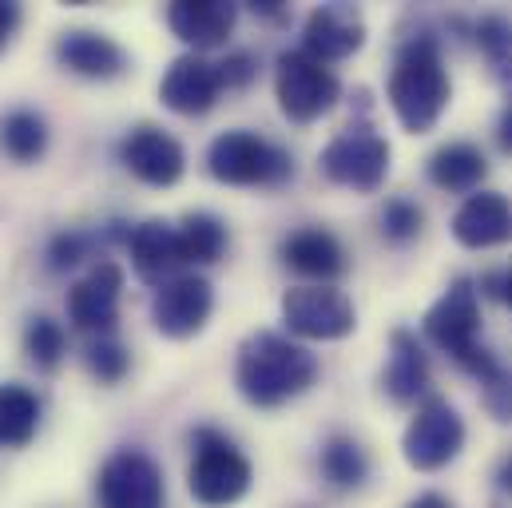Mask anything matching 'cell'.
<instances>
[{
  "mask_svg": "<svg viewBox=\"0 0 512 508\" xmlns=\"http://www.w3.org/2000/svg\"><path fill=\"white\" fill-rule=\"evenodd\" d=\"M322 175L338 187L378 191L389 175V143L370 124L342 127L322 151Z\"/></svg>",
  "mask_w": 512,
  "mask_h": 508,
  "instance_id": "52a82bcc",
  "label": "cell"
},
{
  "mask_svg": "<svg viewBox=\"0 0 512 508\" xmlns=\"http://www.w3.org/2000/svg\"><path fill=\"white\" fill-rule=\"evenodd\" d=\"M215 68H219L223 88H247L258 72V64H255V56H251V52H231V56H227V60H219Z\"/></svg>",
  "mask_w": 512,
  "mask_h": 508,
  "instance_id": "d6a6232c",
  "label": "cell"
},
{
  "mask_svg": "<svg viewBox=\"0 0 512 508\" xmlns=\"http://www.w3.org/2000/svg\"><path fill=\"white\" fill-rule=\"evenodd\" d=\"M56 60L84 76V80H116L124 68H128V56L124 48L104 36V32H92V28H72L56 40Z\"/></svg>",
  "mask_w": 512,
  "mask_h": 508,
  "instance_id": "d6986e66",
  "label": "cell"
},
{
  "mask_svg": "<svg viewBox=\"0 0 512 508\" xmlns=\"http://www.w3.org/2000/svg\"><path fill=\"white\" fill-rule=\"evenodd\" d=\"M16 4H0V48H4V40H8V32L16 28Z\"/></svg>",
  "mask_w": 512,
  "mask_h": 508,
  "instance_id": "836d02e7",
  "label": "cell"
},
{
  "mask_svg": "<svg viewBox=\"0 0 512 508\" xmlns=\"http://www.w3.org/2000/svg\"><path fill=\"white\" fill-rule=\"evenodd\" d=\"M191 445H195V461H191L187 485H191V497L199 505L227 508L251 493L255 469L227 433L203 425V429L191 433Z\"/></svg>",
  "mask_w": 512,
  "mask_h": 508,
  "instance_id": "277c9868",
  "label": "cell"
},
{
  "mask_svg": "<svg viewBox=\"0 0 512 508\" xmlns=\"http://www.w3.org/2000/svg\"><path fill=\"white\" fill-rule=\"evenodd\" d=\"M485 175H489V159H485V151L477 143H445L429 159V179L441 191L473 195Z\"/></svg>",
  "mask_w": 512,
  "mask_h": 508,
  "instance_id": "7402d4cb",
  "label": "cell"
},
{
  "mask_svg": "<svg viewBox=\"0 0 512 508\" xmlns=\"http://www.w3.org/2000/svg\"><path fill=\"white\" fill-rule=\"evenodd\" d=\"M120 163L147 187H175L187 171V155L183 147L163 131V127L139 124L124 135L120 143Z\"/></svg>",
  "mask_w": 512,
  "mask_h": 508,
  "instance_id": "4fadbf2b",
  "label": "cell"
},
{
  "mask_svg": "<svg viewBox=\"0 0 512 508\" xmlns=\"http://www.w3.org/2000/svg\"><path fill=\"white\" fill-rule=\"evenodd\" d=\"M314 378H318V358L274 330H255L239 346L235 381H239V393L258 409L286 405L290 397L306 393Z\"/></svg>",
  "mask_w": 512,
  "mask_h": 508,
  "instance_id": "7a4b0ae2",
  "label": "cell"
},
{
  "mask_svg": "<svg viewBox=\"0 0 512 508\" xmlns=\"http://www.w3.org/2000/svg\"><path fill=\"white\" fill-rule=\"evenodd\" d=\"M497 485H501L505 493H512V457L501 461V469H497Z\"/></svg>",
  "mask_w": 512,
  "mask_h": 508,
  "instance_id": "8d00e7d4",
  "label": "cell"
},
{
  "mask_svg": "<svg viewBox=\"0 0 512 508\" xmlns=\"http://www.w3.org/2000/svg\"><path fill=\"white\" fill-rule=\"evenodd\" d=\"M207 167L227 187H278L294 179V159L255 131H223L207 147Z\"/></svg>",
  "mask_w": 512,
  "mask_h": 508,
  "instance_id": "5b68a950",
  "label": "cell"
},
{
  "mask_svg": "<svg viewBox=\"0 0 512 508\" xmlns=\"http://www.w3.org/2000/svg\"><path fill=\"white\" fill-rule=\"evenodd\" d=\"M449 100H453V84H449L437 36H409L397 48L393 72H389V108H393V116L401 120L405 131L425 135V131L437 127Z\"/></svg>",
  "mask_w": 512,
  "mask_h": 508,
  "instance_id": "6da1fadb",
  "label": "cell"
},
{
  "mask_svg": "<svg viewBox=\"0 0 512 508\" xmlns=\"http://www.w3.org/2000/svg\"><path fill=\"white\" fill-rule=\"evenodd\" d=\"M179 243H183L187 266H207V262H219L227 251V227L211 211H191L179 223Z\"/></svg>",
  "mask_w": 512,
  "mask_h": 508,
  "instance_id": "cb8c5ba5",
  "label": "cell"
},
{
  "mask_svg": "<svg viewBox=\"0 0 512 508\" xmlns=\"http://www.w3.org/2000/svg\"><path fill=\"white\" fill-rule=\"evenodd\" d=\"M215 310V290L203 274H179L155 290L151 322L163 338H195Z\"/></svg>",
  "mask_w": 512,
  "mask_h": 508,
  "instance_id": "8fae6325",
  "label": "cell"
},
{
  "mask_svg": "<svg viewBox=\"0 0 512 508\" xmlns=\"http://www.w3.org/2000/svg\"><path fill=\"white\" fill-rule=\"evenodd\" d=\"M425 227V211L413 199H389L382 211V235L389 243H409Z\"/></svg>",
  "mask_w": 512,
  "mask_h": 508,
  "instance_id": "f546056e",
  "label": "cell"
},
{
  "mask_svg": "<svg viewBox=\"0 0 512 508\" xmlns=\"http://www.w3.org/2000/svg\"><path fill=\"white\" fill-rule=\"evenodd\" d=\"M235 20H239V4H231V0H175L167 8L171 32L199 56L207 48L227 44V36L235 32Z\"/></svg>",
  "mask_w": 512,
  "mask_h": 508,
  "instance_id": "ac0fdd59",
  "label": "cell"
},
{
  "mask_svg": "<svg viewBox=\"0 0 512 508\" xmlns=\"http://www.w3.org/2000/svg\"><path fill=\"white\" fill-rule=\"evenodd\" d=\"M481 401H485V409H489L493 421L509 425L512 421V370L509 366H497L489 378L481 381Z\"/></svg>",
  "mask_w": 512,
  "mask_h": 508,
  "instance_id": "1f68e13d",
  "label": "cell"
},
{
  "mask_svg": "<svg viewBox=\"0 0 512 508\" xmlns=\"http://www.w3.org/2000/svg\"><path fill=\"white\" fill-rule=\"evenodd\" d=\"M282 262L290 266V270H298V274H306V278H338L342 270H346V251H342V243L330 235V231H322V227H302V231H294L286 243H282Z\"/></svg>",
  "mask_w": 512,
  "mask_h": 508,
  "instance_id": "44dd1931",
  "label": "cell"
},
{
  "mask_svg": "<svg viewBox=\"0 0 512 508\" xmlns=\"http://www.w3.org/2000/svg\"><path fill=\"white\" fill-rule=\"evenodd\" d=\"M282 322L306 342H338L354 334L358 310L334 286H294L282 294Z\"/></svg>",
  "mask_w": 512,
  "mask_h": 508,
  "instance_id": "9c48e42d",
  "label": "cell"
},
{
  "mask_svg": "<svg viewBox=\"0 0 512 508\" xmlns=\"http://www.w3.org/2000/svg\"><path fill=\"white\" fill-rule=\"evenodd\" d=\"M477 44L485 48L493 76L501 80V88L512 96V24L505 16H485L477 24Z\"/></svg>",
  "mask_w": 512,
  "mask_h": 508,
  "instance_id": "83f0119b",
  "label": "cell"
},
{
  "mask_svg": "<svg viewBox=\"0 0 512 508\" xmlns=\"http://www.w3.org/2000/svg\"><path fill=\"white\" fill-rule=\"evenodd\" d=\"M0 147L16 159V163H36L44 151H48V124L44 116L28 112V108H16L0 120Z\"/></svg>",
  "mask_w": 512,
  "mask_h": 508,
  "instance_id": "d4e9b609",
  "label": "cell"
},
{
  "mask_svg": "<svg viewBox=\"0 0 512 508\" xmlns=\"http://www.w3.org/2000/svg\"><path fill=\"white\" fill-rule=\"evenodd\" d=\"M405 508H453V501H445L441 493H421V497H413Z\"/></svg>",
  "mask_w": 512,
  "mask_h": 508,
  "instance_id": "e575fe53",
  "label": "cell"
},
{
  "mask_svg": "<svg viewBox=\"0 0 512 508\" xmlns=\"http://www.w3.org/2000/svg\"><path fill=\"white\" fill-rule=\"evenodd\" d=\"M120 298H124V270L116 262H96L68 290V318L76 330H92L108 338L120 318Z\"/></svg>",
  "mask_w": 512,
  "mask_h": 508,
  "instance_id": "7c38bea8",
  "label": "cell"
},
{
  "mask_svg": "<svg viewBox=\"0 0 512 508\" xmlns=\"http://www.w3.org/2000/svg\"><path fill=\"white\" fill-rule=\"evenodd\" d=\"M501 298L509 302V310H512V270L505 274V278H501Z\"/></svg>",
  "mask_w": 512,
  "mask_h": 508,
  "instance_id": "74e56055",
  "label": "cell"
},
{
  "mask_svg": "<svg viewBox=\"0 0 512 508\" xmlns=\"http://www.w3.org/2000/svg\"><path fill=\"white\" fill-rule=\"evenodd\" d=\"M465 449V421L445 397H425L401 437V453L417 473L445 469Z\"/></svg>",
  "mask_w": 512,
  "mask_h": 508,
  "instance_id": "ba28073f",
  "label": "cell"
},
{
  "mask_svg": "<svg viewBox=\"0 0 512 508\" xmlns=\"http://www.w3.org/2000/svg\"><path fill=\"white\" fill-rule=\"evenodd\" d=\"M322 477L334 485V489H358L366 485L370 477V461H366V449L354 441V437H330L322 445Z\"/></svg>",
  "mask_w": 512,
  "mask_h": 508,
  "instance_id": "484cf974",
  "label": "cell"
},
{
  "mask_svg": "<svg viewBox=\"0 0 512 508\" xmlns=\"http://www.w3.org/2000/svg\"><path fill=\"white\" fill-rule=\"evenodd\" d=\"M366 44V20L354 4H318L302 28V52L322 64L346 60Z\"/></svg>",
  "mask_w": 512,
  "mask_h": 508,
  "instance_id": "9a60e30c",
  "label": "cell"
},
{
  "mask_svg": "<svg viewBox=\"0 0 512 508\" xmlns=\"http://www.w3.org/2000/svg\"><path fill=\"white\" fill-rule=\"evenodd\" d=\"M429 358L417 342L413 330H393L389 334V366L382 374V389L389 393V401L409 405L417 397H429Z\"/></svg>",
  "mask_w": 512,
  "mask_h": 508,
  "instance_id": "ffe728a7",
  "label": "cell"
},
{
  "mask_svg": "<svg viewBox=\"0 0 512 508\" xmlns=\"http://www.w3.org/2000/svg\"><path fill=\"white\" fill-rule=\"evenodd\" d=\"M274 92H278L282 116L294 120V124H314L342 100V84L330 72V64L314 60L302 48H290V52L278 56Z\"/></svg>",
  "mask_w": 512,
  "mask_h": 508,
  "instance_id": "8992f818",
  "label": "cell"
},
{
  "mask_svg": "<svg viewBox=\"0 0 512 508\" xmlns=\"http://www.w3.org/2000/svg\"><path fill=\"white\" fill-rule=\"evenodd\" d=\"M453 239L469 251L512 243V203L501 191H473L453 215Z\"/></svg>",
  "mask_w": 512,
  "mask_h": 508,
  "instance_id": "2e32d148",
  "label": "cell"
},
{
  "mask_svg": "<svg viewBox=\"0 0 512 508\" xmlns=\"http://www.w3.org/2000/svg\"><path fill=\"white\" fill-rule=\"evenodd\" d=\"M40 417H44V405L28 385L20 381L0 385V449H24L36 437Z\"/></svg>",
  "mask_w": 512,
  "mask_h": 508,
  "instance_id": "603a6c76",
  "label": "cell"
},
{
  "mask_svg": "<svg viewBox=\"0 0 512 508\" xmlns=\"http://www.w3.org/2000/svg\"><path fill=\"white\" fill-rule=\"evenodd\" d=\"M84 362H88L92 378H100L104 385H116V381H124V374H128V366H131L128 346H124V342H116L112 334H108V338H96V342L88 346Z\"/></svg>",
  "mask_w": 512,
  "mask_h": 508,
  "instance_id": "f1b7e54d",
  "label": "cell"
},
{
  "mask_svg": "<svg viewBox=\"0 0 512 508\" xmlns=\"http://www.w3.org/2000/svg\"><path fill=\"white\" fill-rule=\"evenodd\" d=\"M219 96H223L219 68L211 60H203L199 52L179 56L167 68V76L159 80V100L175 116H207L219 104Z\"/></svg>",
  "mask_w": 512,
  "mask_h": 508,
  "instance_id": "5bb4252c",
  "label": "cell"
},
{
  "mask_svg": "<svg viewBox=\"0 0 512 508\" xmlns=\"http://www.w3.org/2000/svg\"><path fill=\"white\" fill-rule=\"evenodd\" d=\"M425 338L445 350L465 374L485 381L501 362L481 346V290L473 278H453L449 290L425 314Z\"/></svg>",
  "mask_w": 512,
  "mask_h": 508,
  "instance_id": "3957f363",
  "label": "cell"
},
{
  "mask_svg": "<svg viewBox=\"0 0 512 508\" xmlns=\"http://www.w3.org/2000/svg\"><path fill=\"white\" fill-rule=\"evenodd\" d=\"M131 266L143 282L151 286H167L171 278L183 274L187 258H183V243H179V227L163 223V219H147L139 227H131L128 239Z\"/></svg>",
  "mask_w": 512,
  "mask_h": 508,
  "instance_id": "e0dca14e",
  "label": "cell"
},
{
  "mask_svg": "<svg viewBox=\"0 0 512 508\" xmlns=\"http://www.w3.org/2000/svg\"><path fill=\"white\" fill-rule=\"evenodd\" d=\"M100 243V235H84V231H60L48 243V266L52 270H72L84 258H92V247Z\"/></svg>",
  "mask_w": 512,
  "mask_h": 508,
  "instance_id": "4dcf8cb0",
  "label": "cell"
},
{
  "mask_svg": "<svg viewBox=\"0 0 512 508\" xmlns=\"http://www.w3.org/2000/svg\"><path fill=\"white\" fill-rule=\"evenodd\" d=\"M497 139H501V147L512 155V100L509 108H505V116H501V124H497Z\"/></svg>",
  "mask_w": 512,
  "mask_h": 508,
  "instance_id": "d590c367",
  "label": "cell"
},
{
  "mask_svg": "<svg viewBox=\"0 0 512 508\" xmlns=\"http://www.w3.org/2000/svg\"><path fill=\"white\" fill-rule=\"evenodd\" d=\"M24 354H28V362H32L36 370H56V366L64 362V354H68V334H64V326L52 322L48 314L28 318V326H24Z\"/></svg>",
  "mask_w": 512,
  "mask_h": 508,
  "instance_id": "4316f807",
  "label": "cell"
},
{
  "mask_svg": "<svg viewBox=\"0 0 512 508\" xmlns=\"http://www.w3.org/2000/svg\"><path fill=\"white\" fill-rule=\"evenodd\" d=\"M96 497L100 508H163V469L143 449H120L104 461L96 477Z\"/></svg>",
  "mask_w": 512,
  "mask_h": 508,
  "instance_id": "30bf717a",
  "label": "cell"
}]
</instances>
